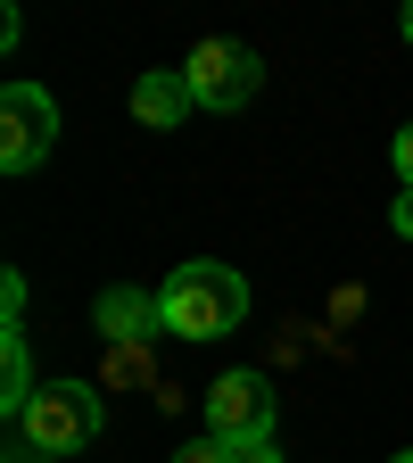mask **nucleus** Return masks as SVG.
Here are the masks:
<instances>
[{
    "label": "nucleus",
    "instance_id": "f257e3e1",
    "mask_svg": "<svg viewBox=\"0 0 413 463\" xmlns=\"http://www.w3.org/2000/svg\"><path fill=\"white\" fill-rule=\"evenodd\" d=\"M157 315H165V339H223V331L249 323V281L215 257L174 265L157 281Z\"/></svg>",
    "mask_w": 413,
    "mask_h": 463
},
{
    "label": "nucleus",
    "instance_id": "f03ea898",
    "mask_svg": "<svg viewBox=\"0 0 413 463\" xmlns=\"http://www.w3.org/2000/svg\"><path fill=\"white\" fill-rule=\"evenodd\" d=\"M99 389L91 381H42V397L25 405V422H17V439L25 447H42V455H75V447H91L99 439Z\"/></svg>",
    "mask_w": 413,
    "mask_h": 463
},
{
    "label": "nucleus",
    "instance_id": "7ed1b4c3",
    "mask_svg": "<svg viewBox=\"0 0 413 463\" xmlns=\"http://www.w3.org/2000/svg\"><path fill=\"white\" fill-rule=\"evenodd\" d=\"M183 83H191L199 108H249L257 83H265V58H257L249 42H199V50L183 58Z\"/></svg>",
    "mask_w": 413,
    "mask_h": 463
},
{
    "label": "nucleus",
    "instance_id": "20e7f679",
    "mask_svg": "<svg viewBox=\"0 0 413 463\" xmlns=\"http://www.w3.org/2000/svg\"><path fill=\"white\" fill-rule=\"evenodd\" d=\"M58 141V99L42 83H9L0 91V165L9 174H33Z\"/></svg>",
    "mask_w": 413,
    "mask_h": 463
},
{
    "label": "nucleus",
    "instance_id": "39448f33",
    "mask_svg": "<svg viewBox=\"0 0 413 463\" xmlns=\"http://www.w3.org/2000/svg\"><path fill=\"white\" fill-rule=\"evenodd\" d=\"M207 439H273V381L265 373H223L207 389Z\"/></svg>",
    "mask_w": 413,
    "mask_h": 463
},
{
    "label": "nucleus",
    "instance_id": "423d86ee",
    "mask_svg": "<svg viewBox=\"0 0 413 463\" xmlns=\"http://www.w3.org/2000/svg\"><path fill=\"white\" fill-rule=\"evenodd\" d=\"M91 323L108 331V347H149V339H165V315H157V289H99V307H91Z\"/></svg>",
    "mask_w": 413,
    "mask_h": 463
},
{
    "label": "nucleus",
    "instance_id": "0eeeda50",
    "mask_svg": "<svg viewBox=\"0 0 413 463\" xmlns=\"http://www.w3.org/2000/svg\"><path fill=\"white\" fill-rule=\"evenodd\" d=\"M191 108H199V99H191V83L174 75V67H157V75H141V83H133V116H141L149 133H174Z\"/></svg>",
    "mask_w": 413,
    "mask_h": 463
},
{
    "label": "nucleus",
    "instance_id": "6e6552de",
    "mask_svg": "<svg viewBox=\"0 0 413 463\" xmlns=\"http://www.w3.org/2000/svg\"><path fill=\"white\" fill-rule=\"evenodd\" d=\"M33 397H42V381H33V347H25V331H0V414L25 422Z\"/></svg>",
    "mask_w": 413,
    "mask_h": 463
},
{
    "label": "nucleus",
    "instance_id": "1a4fd4ad",
    "mask_svg": "<svg viewBox=\"0 0 413 463\" xmlns=\"http://www.w3.org/2000/svg\"><path fill=\"white\" fill-rule=\"evenodd\" d=\"M0 323L25 331V273H0Z\"/></svg>",
    "mask_w": 413,
    "mask_h": 463
},
{
    "label": "nucleus",
    "instance_id": "9d476101",
    "mask_svg": "<svg viewBox=\"0 0 413 463\" xmlns=\"http://www.w3.org/2000/svg\"><path fill=\"white\" fill-rule=\"evenodd\" d=\"M223 447H231V463H281L273 439H223Z\"/></svg>",
    "mask_w": 413,
    "mask_h": 463
},
{
    "label": "nucleus",
    "instance_id": "9b49d317",
    "mask_svg": "<svg viewBox=\"0 0 413 463\" xmlns=\"http://www.w3.org/2000/svg\"><path fill=\"white\" fill-rule=\"evenodd\" d=\"M174 463H231V447H223V439H183V455H174Z\"/></svg>",
    "mask_w": 413,
    "mask_h": 463
},
{
    "label": "nucleus",
    "instance_id": "f8f14e48",
    "mask_svg": "<svg viewBox=\"0 0 413 463\" xmlns=\"http://www.w3.org/2000/svg\"><path fill=\"white\" fill-rule=\"evenodd\" d=\"M389 157H397V183H405V191H413V125H405V133H397V149H389Z\"/></svg>",
    "mask_w": 413,
    "mask_h": 463
},
{
    "label": "nucleus",
    "instance_id": "ddd939ff",
    "mask_svg": "<svg viewBox=\"0 0 413 463\" xmlns=\"http://www.w3.org/2000/svg\"><path fill=\"white\" fill-rule=\"evenodd\" d=\"M389 223H397V232H405V241H413V191L397 199V215H389Z\"/></svg>",
    "mask_w": 413,
    "mask_h": 463
},
{
    "label": "nucleus",
    "instance_id": "4468645a",
    "mask_svg": "<svg viewBox=\"0 0 413 463\" xmlns=\"http://www.w3.org/2000/svg\"><path fill=\"white\" fill-rule=\"evenodd\" d=\"M405 42H413V9H405Z\"/></svg>",
    "mask_w": 413,
    "mask_h": 463
},
{
    "label": "nucleus",
    "instance_id": "2eb2a0df",
    "mask_svg": "<svg viewBox=\"0 0 413 463\" xmlns=\"http://www.w3.org/2000/svg\"><path fill=\"white\" fill-rule=\"evenodd\" d=\"M397 463H413V447H405V455H397Z\"/></svg>",
    "mask_w": 413,
    "mask_h": 463
}]
</instances>
